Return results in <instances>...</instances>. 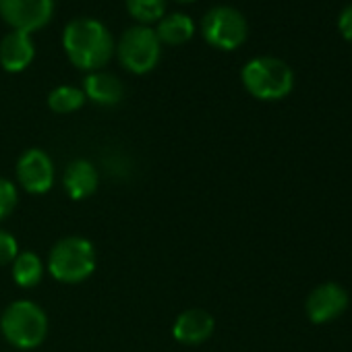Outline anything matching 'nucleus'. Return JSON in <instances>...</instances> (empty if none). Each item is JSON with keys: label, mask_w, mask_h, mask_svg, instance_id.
Listing matches in <instances>:
<instances>
[{"label": "nucleus", "mask_w": 352, "mask_h": 352, "mask_svg": "<svg viewBox=\"0 0 352 352\" xmlns=\"http://www.w3.org/2000/svg\"><path fill=\"white\" fill-rule=\"evenodd\" d=\"M63 48L73 67L85 73H96L112 60L116 42L102 21L79 17L65 28Z\"/></svg>", "instance_id": "nucleus-1"}, {"label": "nucleus", "mask_w": 352, "mask_h": 352, "mask_svg": "<svg viewBox=\"0 0 352 352\" xmlns=\"http://www.w3.org/2000/svg\"><path fill=\"white\" fill-rule=\"evenodd\" d=\"M98 265V253L89 239L85 236H65L54 243L48 255V272L60 284H81L85 282Z\"/></svg>", "instance_id": "nucleus-2"}, {"label": "nucleus", "mask_w": 352, "mask_h": 352, "mask_svg": "<svg viewBox=\"0 0 352 352\" xmlns=\"http://www.w3.org/2000/svg\"><path fill=\"white\" fill-rule=\"evenodd\" d=\"M0 333L17 350H34L48 336V315L34 300H13L0 315Z\"/></svg>", "instance_id": "nucleus-3"}, {"label": "nucleus", "mask_w": 352, "mask_h": 352, "mask_svg": "<svg viewBox=\"0 0 352 352\" xmlns=\"http://www.w3.org/2000/svg\"><path fill=\"white\" fill-rule=\"evenodd\" d=\"M241 79L245 89L263 102L282 100L294 87L292 69L276 56H257L249 60L241 71Z\"/></svg>", "instance_id": "nucleus-4"}, {"label": "nucleus", "mask_w": 352, "mask_h": 352, "mask_svg": "<svg viewBox=\"0 0 352 352\" xmlns=\"http://www.w3.org/2000/svg\"><path fill=\"white\" fill-rule=\"evenodd\" d=\"M162 44L155 30L149 25H133L122 32L116 44V56L124 71L133 75H145L160 63Z\"/></svg>", "instance_id": "nucleus-5"}, {"label": "nucleus", "mask_w": 352, "mask_h": 352, "mask_svg": "<svg viewBox=\"0 0 352 352\" xmlns=\"http://www.w3.org/2000/svg\"><path fill=\"white\" fill-rule=\"evenodd\" d=\"M201 36L212 48L230 52L245 44L249 25L245 15L234 7H214L201 21Z\"/></svg>", "instance_id": "nucleus-6"}, {"label": "nucleus", "mask_w": 352, "mask_h": 352, "mask_svg": "<svg viewBox=\"0 0 352 352\" xmlns=\"http://www.w3.org/2000/svg\"><path fill=\"white\" fill-rule=\"evenodd\" d=\"M54 15V0H0V19L13 32L44 30Z\"/></svg>", "instance_id": "nucleus-7"}, {"label": "nucleus", "mask_w": 352, "mask_h": 352, "mask_svg": "<svg viewBox=\"0 0 352 352\" xmlns=\"http://www.w3.org/2000/svg\"><path fill=\"white\" fill-rule=\"evenodd\" d=\"M17 183L23 191L32 195H44L54 185V160L48 151L40 147L25 149L17 160Z\"/></svg>", "instance_id": "nucleus-8"}, {"label": "nucleus", "mask_w": 352, "mask_h": 352, "mask_svg": "<svg viewBox=\"0 0 352 352\" xmlns=\"http://www.w3.org/2000/svg\"><path fill=\"white\" fill-rule=\"evenodd\" d=\"M348 292L338 282H325L313 288L305 300V313L309 321L321 325L338 319L348 309Z\"/></svg>", "instance_id": "nucleus-9"}, {"label": "nucleus", "mask_w": 352, "mask_h": 352, "mask_svg": "<svg viewBox=\"0 0 352 352\" xmlns=\"http://www.w3.org/2000/svg\"><path fill=\"white\" fill-rule=\"evenodd\" d=\"M216 329V321L212 313L206 309H187L176 315L172 323V336L179 344L185 346H199L212 338Z\"/></svg>", "instance_id": "nucleus-10"}, {"label": "nucleus", "mask_w": 352, "mask_h": 352, "mask_svg": "<svg viewBox=\"0 0 352 352\" xmlns=\"http://www.w3.org/2000/svg\"><path fill=\"white\" fill-rule=\"evenodd\" d=\"M100 187V172L89 160H73L63 174V189L73 201L91 197Z\"/></svg>", "instance_id": "nucleus-11"}, {"label": "nucleus", "mask_w": 352, "mask_h": 352, "mask_svg": "<svg viewBox=\"0 0 352 352\" xmlns=\"http://www.w3.org/2000/svg\"><path fill=\"white\" fill-rule=\"evenodd\" d=\"M36 56V46L32 42V34L25 32H9L0 40V67L9 73L25 71Z\"/></svg>", "instance_id": "nucleus-12"}, {"label": "nucleus", "mask_w": 352, "mask_h": 352, "mask_svg": "<svg viewBox=\"0 0 352 352\" xmlns=\"http://www.w3.org/2000/svg\"><path fill=\"white\" fill-rule=\"evenodd\" d=\"M83 94L85 100L94 102L96 106H116L122 96H124V87L122 81L106 71H96V73H87L83 79Z\"/></svg>", "instance_id": "nucleus-13"}, {"label": "nucleus", "mask_w": 352, "mask_h": 352, "mask_svg": "<svg viewBox=\"0 0 352 352\" xmlns=\"http://www.w3.org/2000/svg\"><path fill=\"white\" fill-rule=\"evenodd\" d=\"M155 36H157L160 44L183 46V44L191 42V38L195 36V23L185 13H168L157 21Z\"/></svg>", "instance_id": "nucleus-14"}, {"label": "nucleus", "mask_w": 352, "mask_h": 352, "mask_svg": "<svg viewBox=\"0 0 352 352\" xmlns=\"http://www.w3.org/2000/svg\"><path fill=\"white\" fill-rule=\"evenodd\" d=\"M11 276L19 288H36L44 278V263L34 251H19L11 263Z\"/></svg>", "instance_id": "nucleus-15"}, {"label": "nucleus", "mask_w": 352, "mask_h": 352, "mask_svg": "<svg viewBox=\"0 0 352 352\" xmlns=\"http://www.w3.org/2000/svg\"><path fill=\"white\" fill-rule=\"evenodd\" d=\"M85 104V94L81 87L73 85H58L48 94V108L56 114H71L77 112Z\"/></svg>", "instance_id": "nucleus-16"}, {"label": "nucleus", "mask_w": 352, "mask_h": 352, "mask_svg": "<svg viewBox=\"0 0 352 352\" xmlns=\"http://www.w3.org/2000/svg\"><path fill=\"white\" fill-rule=\"evenodd\" d=\"M124 3L137 25H151L166 15V0H124Z\"/></svg>", "instance_id": "nucleus-17"}, {"label": "nucleus", "mask_w": 352, "mask_h": 352, "mask_svg": "<svg viewBox=\"0 0 352 352\" xmlns=\"http://www.w3.org/2000/svg\"><path fill=\"white\" fill-rule=\"evenodd\" d=\"M19 206V191L17 185L9 179L0 176V222L7 220Z\"/></svg>", "instance_id": "nucleus-18"}, {"label": "nucleus", "mask_w": 352, "mask_h": 352, "mask_svg": "<svg viewBox=\"0 0 352 352\" xmlns=\"http://www.w3.org/2000/svg\"><path fill=\"white\" fill-rule=\"evenodd\" d=\"M17 255H19V243H17V239L9 230L0 228V267H3V265H11Z\"/></svg>", "instance_id": "nucleus-19"}, {"label": "nucleus", "mask_w": 352, "mask_h": 352, "mask_svg": "<svg viewBox=\"0 0 352 352\" xmlns=\"http://www.w3.org/2000/svg\"><path fill=\"white\" fill-rule=\"evenodd\" d=\"M338 30H340V34H342L348 42H352V5H348V7L340 13V17H338Z\"/></svg>", "instance_id": "nucleus-20"}, {"label": "nucleus", "mask_w": 352, "mask_h": 352, "mask_svg": "<svg viewBox=\"0 0 352 352\" xmlns=\"http://www.w3.org/2000/svg\"><path fill=\"white\" fill-rule=\"evenodd\" d=\"M174 3H181V5H189V3H195V0H174Z\"/></svg>", "instance_id": "nucleus-21"}]
</instances>
